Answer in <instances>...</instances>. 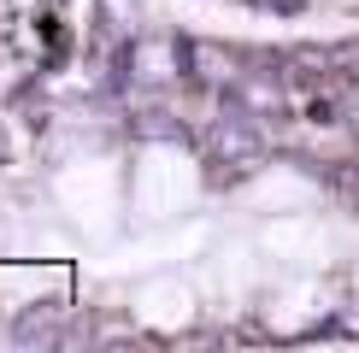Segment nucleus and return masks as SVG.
<instances>
[{
  "mask_svg": "<svg viewBox=\"0 0 359 353\" xmlns=\"http://www.w3.org/2000/svg\"><path fill=\"white\" fill-rule=\"evenodd\" d=\"M0 159H6V136H0Z\"/></svg>",
  "mask_w": 359,
  "mask_h": 353,
  "instance_id": "nucleus-4",
  "label": "nucleus"
},
{
  "mask_svg": "<svg viewBox=\"0 0 359 353\" xmlns=\"http://www.w3.org/2000/svg\"><path fill=\"white\" fill-rule=\"evenodd\" d=\"M12 342H18L24 353L36 347H65V324H59V306H29V312H18V324H12Z\"/></svg>",
  "mask_w": 359,
  "mask_h": 353,
  "instance_id": "nucleus-2",
  "label": "nucleus"
},
{
  "mask_svg": "<svg viewBox=\"0 0 359 353\" xmlns=\"http://www.w3.org/2000/svg\"><path fill=\"white\" fill-rule=\"evenodd\" d=\"M259 159H265V141H259V130H253V112L248 106H224V118L212 124V165H218V176L224 171L248 176V171H259Z\"/></svg>",
  "mask_w": 359,
  "mask_h": 353,
  "instance_id": "nucleus-1",
  "label": "nucleus"
},
{
  "mask_svg": "<svg viewBox=\"0 0 359 353\" xmlns=\"http://www.w3.org/2000/svg\"><path fill=\"white\" fill-rule=\"evenodd\" d=\"M100 6H107V24L112 29H136V12H130L124 0H100Z\"/></svg>",
  "mask_w": 359,
  "mask_h": 353,
  "instance_id": "nucleus-3",
  "label": "nucleus"
}]
</instances>
